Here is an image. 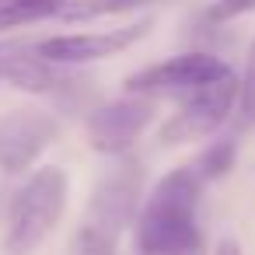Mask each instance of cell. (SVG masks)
Listing matches in <instances>:
<instances>
[{"instance_id":"6da1fadb","label":"cell","mask_w":255,"mask_h":255,"mask_svg":"<svg viewBox=\"0 0 255 255\" xmlns=\"http://www.w3.org/2000/svg\"><path fill=\"white\" fill-rule=\"evenodd\" d=\"M203 178L189 168H171L157 178L136 213V255H203L196 224Z\"/></svg>"},{"instance_id":"7a4b0ae2","label":"cell","mask_w":255,"mask_h":255,"mask_svg":"<svg viewBox=\"0 0 255 255\" xmlns=\"http://www.w3.org/2000/svg\"><path fill=\"white\" fill-rule=\"evenodd\" d=\"M67 196H70V178L63 168L46 164V168L32 171L28 182L7 203L4 252L7 255H32L63 220Z\"/></svg>"},{"instance_id":"3957f363","label":"cell","mask_w":255,"mask_h":255,"mask_svg":"<svg viewBox=\"0 0 255 255\" xmlns=\"http://www.w3.org/2000/svg\"><path fill=\"white\" fill-rule=\"evenodd\" d=\"M238 109V77L224 74L213 84H203L185 95V102L171 112V119L161 126V143L178 147V143H196L217 133L227 116Z\"/></svg>"},{"instance_id":"277c9868","label":"cell","mask_w":255,"mask_h":255,"mask_svg":"<svg viewBox=\"0 0 255 255\" xmlns=\"http://www.w3.org/2000/svg\"><path fill=\"white\" fill-rule=\"evenodd\" d=\"M231 74V67L213 56V53H182L164 63L143 67L126 77V95H147V98H164V95H189L203 84L220 81Z\"/></svg>"},{"instance_id":"5b68a950","label":"cell","mask_w":255,"mask_h":255,"mask_svg":"<svg viewBox=\"0 0 255 255\" xmlns=\"http://www.w3.org/2000/svg\"><path fill=\"white\" fill-rule=\"evenodd\" d=\"M140 196H143V171L140 164H119L112 175L102 178V185L91 192L88 217L81 227L98 231L105 238H116L136 220L140 213Z\"/></svg>"},{"instance_id":"8992f818","label":"cell","mask_w":255,"mask_h":255,"mask_svg":"<svg viewBox=\"0 0 255 255\" xmlns=\"http://www.w3.org/2000/svg\"><path fill=\"white\" fill-rule=\"evenodd\" d=\"M154 105L157 98H147V95H126L98 105L88 116V143L98 154H126L150 126Z\"/></svg>"},{"instance_id":"52a82bcc","label":"cell","mask_w":255,"mask_h":255,"mask_svg":"<svg viewBox=\"0 0 255 255\" xmlns=\"http://www.w3.org/2000/svg\"><path fill=\"white\" fill-rule=\"evenodd\" d=\"M60 136V123L39 109H14L0 119V171L21 175Z\"/></svg>"},{"instance_id":"ba28073f","label":"cell","mask_w":255,"mask_h":255,"mask_svg":"<svg viewBox=\"0 0 255 255\" xmlns=\"http://www.w3.org/2000/svg\"><path fill=\"white\" fill-rule=\"evenodd\" d=\"M150 32V21H136L126 28H112V32H74V35H53L35 42V53L56 67H77V63H95V60H109L119 56L123 49H129L133 42H140Z\"/></svg>"},{"instance_id":"9c48e42d","label":"cell","mask_w":255,"mask_h":255,"mask_svg":"<svg viewBox=\"0 0 255 255\" xmlns=\"http://www.w3.org/2000/svg\"><path fill=\"white\" fill-rule=\"evenodd\" d=\"M63 4H67V0H18V4H0V32L46 21V18L60 14Z\"/></svg>"},{"instance_id":"30bf717a","label":"cell","mask_w":255,"mask_h":255,"mask_svg":"<svg viewBox=\"0 0 255 255\" xmlns=\"http://www.w3.org/2000/svg\"><path fill=\"white\" fill-rule=\"evenodd\" d=\"M238 161V140L234 136H224V140H213L192 164V171L203 178V182H213V178H224Z\"/></svg>"},{"instance_id":"8fae6325","label":"cell","mask_w":255,"mask_h":255,"mask_svg":"<svg viewBox=\"0 0 255 255\" xmlns=\"http://www.w3.org/2000/svg\"><path fill=\"white\" fill-rule=\"evenodd\" d=\"M238 126L248 129L255 126V39L248 46V60H245V74L238 77Z\"/></svg>"},{"instance_id":"7c38bea8","label":"cell","mask_w":255,"mask_h":255,"mask_svg":"<svg viewBox=\"0 0 255 255\" xmlns=\"http://www.w3.org/2000/svg\"><path fill=\"white\" fill-rule=\"evenodd\" d=\"M70 255H119V241L116 238H105L98 231H88L81 227L70 241Z\"/></svg>"},{"instance_id":"4fadbf2b","label":"cell","mask_w":255,"mask_h":255,"mask_svg":"<svg viewBox=\"0 0 255 255\" xmlns=\"http://www.w3.org/2000/svg\"><path fill=\"white\" fill-rule=\"evenodd\" d=\"M252 11H255V0H217L213 4L217 21H231V18H241V14H252Z\"/></svg>"},{"instance_id":"5bb4252c","label":"cell","mask_w":255,"mask_h":255,"mask_svg":"<svg viewBox=\"0 0 255 255\" xmlns=\"http://www.w3.org/2000/svg\"><path fill=\"white\" fill-rule=\"evenodd\" d=\"M213 255H245V252H241V245L234 238H220L217 248H213Z\"/></svg>"}]
</instances>
